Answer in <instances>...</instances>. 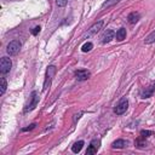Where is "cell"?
Returning a JSON list of instances; mask_svg holds the SVG:
<instances>
[{
  "instance_id": "cell-1",
  "label": "cell",
  "mask_w": 155,
  "mask_h": 155,
  "mask_svg": "<svg viewBox=\"0 0 155 155\" xmlns=\"http://www.w3.org/2000/svg\"><path fill=\"white\" fill-rule=\"evenodd\" d=\"M56 74V67L54 65H50L47 67L46 69V75H45V81H44V87H42V91H46L50 85H51V81H52V78Z\"/></svg>"
},
{
  "instance_id": "cell-2",
  "label": "cell",
  "mask_w": 155,
  "mask_h": 155,
  "mask_svg": "<svg viewBox=\"0 0 155 155\" xmlns=\"http://www.w3.org/2000/svg\"><path fill=\"white\" fill-rule=\"evenodd\" d=\"M21 50V42L18 40H13L11 41L7 47H6V52L10 54V56H16Z\"/></svg>"
},
{
  "instance_id": "cell-3",
  "label": "cell",
  "mask_w": 155,
  "mask_h": 155,
  "mask_svg": "<svg viewBox=\"0 0 155 155\" xmlns=\"http://www.w3.org/2000/svg\"><path fill=\"white\" fill-rule=\"evenodd\" d=\"M127 108H128V101H127V98L124 97V98L120 99V102H119L117 105L115 107L114 113H115L116 115H122L124 113H126Z\"/></svg>"
},
{
  "instance_id": "cell-4",
  "label": "cell",
  "mask_w": 155,
  "mask_h": 155,
  "mask_svg": "<svg viewBox=\"0 0 155 155\" xmlns=\"http://www.w3.org/2000/svg\"><path fill=\"white\" fill-rule=\"evenodd\" d=\"M12 68V62L7 57H2L0 61V71L1 74H7Z\"/></svg>"
},
{
  "instance_id": "cell-5",
  "label": "cell",
  "mask_w": 155,
  "mask_h": 155,
  "mask_svg": "<svg viewBox=\"0 0 155 155\" xmlns=\"http://www.w3.org/2000/svg\"><path fill=\"white\" fill-rule=\"evenodd\" d=\"M38 103H39V96H38V92H36V91H33V92H31L30 102H29V104L27 105V108L24 109V111H25V113L31 111L33 109H35V107L38 105Z\"/></svg>"
},
{
  "instance_id": "cell-6",
  "label": "cell",
  "mask_w": 155,
  "mask_h": 155,
  "mask_svg": "<svg viewBox=\"0 0 155 155\" xmlns=\"http://www.w3.org/2000/svg\"><path fill=\"white\" fill-rule=\"evenodd\" d=\"M103 21H99V22H97V23H94L85 34H84V38H90V36H92V35H94V34H97L98 31H99V29L102 28V25H103Z\"/></svg>"
},
{
  "instance_id": "cell-7",
  "label": "cell",
  "mask_w": 155,
  "mask_h": 155,
  "mask_svg": "<svg viewBox=\"0 0 155 155\" xmlns=\"http://www.w3.org/2000/svg\"><path fill=\"white\" fill-rule=\"evenodd\" d=\"M99 145H101V140L99 139H93L91 140L87 150H86V155H93L97 153V150L99 149Z\"/></svg>"
},
{
  "instance_id": "cell-8",
  "label": "cell",
  "mask_w": 155,
  "mask_h": 155,
  "mask_svg": "<svg viewBox=\"0 0 155 155\" xmlns=\"http://www.w3.org/2000/svg\"><path fill=\"white\" fill-rule=\"evenodd\" d=\"M114 36H115V33H114L111 29H107V30H104V33L102 34L101 39H102V42H103V44H108V42H110V41L114 39Z\"/></svg>"
},
{
  "instance_id": "cell-9",
  "label": "cell",
  "mask_w": 155,
  "mask_h": 155,
  "mask_svg": "<svg viewBox=\"0 0 155 155\" xmlns=\"http://www.w3.org/2000/svg\"><path fill=\"white\" fill-rule=\"evenodd\" d=\"M90 75H91V73H90L88 70H86V69H79V70L75 71V76H76V79H78L79 81L87 80V79L90 78Z\"/></svg>"
},
{
  "instance_id": "cell-10",
  "label": "cell",
  "mask_w": 155,
  "mask_h": 155,
  "mask_svg": "<svg viewBox=\"0 0 155 155\" xmlns=\"http://www.w3.org/2000/svg\"><path fill=\"white\" fill-rule=\"evenodd\" d=\"M154 91H155V84H153V85L145 87V88L142 91L140 97H142V98H149V97H151V94L154 93Z\"/></svg>"
},
{
  "instance_id": "cell-11",
  "label": "cell",
  "mask_w": 155,
  "mask_h": 155,
  "mask_svg": "<svg viewBox=\"0 0 155 155\" xmlns=\"http://www.w3.org/2000/svg\"><path fill=\"white\" fill-rule=\"evenodd\" d=\"M139 18H140V15H139L138 12H131V13L127 16V19H128V22H130L131 24L137 23V22L139 21Z\"/></svg>"
},
{
  "instance_id": "cell-12",
  "label": "cell",
  "mask_w": 155,
  "mask_h": 155,
  "mask_svg": "<svg viewBox=\"0 0 155 155\" xmlns=\"http://www.w3.org/2000/svg\"><path fill=\"white\" fill-rule=\"evenodd\" d=\"M126 145H127V142L126 140H124V139H116L115 142H113L111 148H114V149H122Z\"/></svg>"
},
{
  "instance_id": "cell-13",
  "label": "cell",
  "mask_w": 155,
  "mask_h": 155,
  "mask_svg": "<svg viewBox=\"0 0 155 155\" xmlns=\"http://www.w3.org/2000/svg\"><path fill=\"white\" fill-rule=\"evenodd\" d=\"M84 140H79V142H76V143H74V145L71 147V151L73 153H75V154H78V153H80L81 151V149H82V147H84Z\"/></svg>"
},
{
  "instance_id": "cell-14",
  "label": "cell",
  "mask_w": 155,
  "mask_h": 155,
  "mask_svg": "<svg viewBox=\"0 0 155 155\" xmlns=\"http://www.w3.org/2000/svg\"><path fill=\"white\" fill-rule=\"evenodd\" d=\"M115 38H116L117 41H122V40L126 38V29H125V28H120V29L116 31Z\"/></svg>"
},
{
  "instance_id": "cell-15",
  "label": "cell",
  "mask_w": 155,
  "mask_h": 155,
  "mask_svg": "<svg viewBox=\"0 0 155 155\" xmlns=\"http://www.w3.org/2000/svg\"><path fill=\"white\" fill-rule=\"evenodd\" d=\"M144 42H145V44H153V42H155V30H154L153 33H150V34L144 39Z\"/></svg>"
},
{
  "instance_id": "cell-16",
  "label": "cell",
  "mask_w": 155,
  "mask_h": 155,
  "mask_svg": "<svg viewBox=\"0 0 155 155\" xmlns=\"http://www.w3.org/2000/svg\"><path fill=\"white\" fill-rule=\"evenodd\" d=\"M92 47H93V44H92V42H85V44L82 45L81 50H82V52H88V51L92 50Z\"/></svg>"
},
{
  "instance_id": "cell-17",
  "label": "cell",
  "mask_w": 155,
  "mask_h": 155,
  "mask_svg": "<svg viewBox=\"0 0 155 155\" xmlns=\"http://www.w3.org/2000/svg\"><path fill=\"white\" fill-rule=\"evenodd\" d=\"M120 0H107V1H104L103 4H102V7H109V6H113V5H115V4H117Z\"/></svg>"
},
{
  "instance_id": "cell-18",
  "label": "cell",
  "mask_w": 155,
  "mask_h": 155,
  "mask_svg": "<svg viewBox=\"0 0 155 155\" xmlns=\"http://www.w3.org/2000/svg\"><path fill=\"white\" fill-rule=\"evenodd\" d=\"M6 87H7V82H6L5 78H1V90H0V94H4V93H5Z\"/></svg>"
},
{
  "instance_id": "cell-19",
  "label": "cell",
  "mask_w": 155,
  "mask_h": 155,
  "mask_svg": "<svg viewBox=\"0 0 155 155\" xmlns=\"http://www.w3.org/2000/svg\"><path fill=\"white\" fill-rule=\"evenodd\" d=\"M151 134H153V132H151V131H148V130H143V131L140 132L142 138H147V137H149V136H151Z\"/></svg>"
},
{
  "instance_id": "cell-20",
  "label": "cell",
  "mask_w": 155,
  "mask_h": 155,
  "mask_svg": "<svg viewBox=\"0 0 155 155\" xmlns=\"http://www.w3.org/2000/svg\"><path fill=\"white\" fill-rule=\"evenodd\" d=\"M67 2H68V0H57V5L59 7H64L67 5Z\"/></svg>"
},
{
  "instance_id": "cell-21",
  "label": "cell",
  "mask_w": 155,
  "mask_h": 155,
  "mask_svg": "<svg viewBox=\"0 0 155 155\" xmlns=\"http://www.w3.org/2000/svg\"><path fill=\"white\" fill-rule=\"evenodd\" d=\"M40 29H41V28H40L39 25H38V27H35V28L31 30V34H33V35H38V34L40 33Z\"/></svg>"
},
{
  "instance_id": "cell-22",
  "label": "cell",
  "mask_w": 155,
  "mask_h": 155,
  "mask_svg": "<svg viewBox=\"0 0 155 155\" xmlns=\"http://www.w3.org/2000/svg\"><path fill=\"white\" fill-rule=\"evenodd\" d=\"M34 127H35V124H31L29 127H24V128H22V131H23V132H25V131H30V130H33Z\"/></svg>"
}]
</instances>
